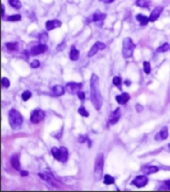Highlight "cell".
Wrapping results in <instances>:
<instances>
[{
  "mask_svg": "<svg viewBox=\"0 0 170 192\" xmlns=\"http://www.w3.org/2000/svg\"><path fill=\"white\" fill-rule=\"evenodd\" d=\"M101 2H103V3H106V4H109V3H113L114 0H99Z\"/></svg>",
  "mask_w": 170,
  "mask_h": 192,
  "instance_id": "ab89813d",
  "label": "cell"
},
{
  "mask_svg": "<svg viewBox=\"0 0 170 192\" xmlns=\"http://www.w3.org/2000/svg\"><path fill=\"white\" fill-rule=\"evenodd\" d=\"M113 84L116 86V87L121 89V86H122V80L119 77H114L113 80Z\"/></svg>",
  "mask_w": 170,
  "mask_h": 192,
  "instance_id": "4dcf8cb0",
  "label": "cell"
},
{
  "mask_svg": "<svg viewBox=\"0 0 170 192\" xmlns=\"http://www.w3.org/2000/svg\"><path fill=\"white\" fill-rule=\"evenodd\" d=\"M40 61H38V60H34V61H32L31 63V67L34 68V69H36V68H39L40 67Z\"/></svg>",
  "mask_w": 170,
  "mask_h": 192,
  "instance_id": "d590c367",
  "label": "cell"
},
{
  "mask_svg": "<svg viewBox=\"0 0 170 192\" xmlns=\"http://www.w3.org/2000/svg\"><path fill=\"white\" fill-rule=\"evenodd\" d=\"M136 4L139 7L142 8H148L149 7V1L148 0H136Z\"/></svg>",
  "mask_w": 170,
  "mask_h": 192,
  "instance_id": "d4e9b609",
  "label": "cell"
},
{
  "mask_svg": "<svg viewBox=\"0 0 170 192\" xmlns=\"http://www.w3.org/2000/svg\"><path fill=\"white\" fill-rule=\"evenodd\" d=\"M163 11V7L162 6H157L156 8H154L151 13L150 16H149V22H154L158 19V17L160 16L161 12Z\"/></svg>",
  "mask_w": 170,
  "mask_h": 192,
  "instance_id": "30bf717a",
  "label": "cell"
},
{
  "mask_svg": "<svg viewBox=\"0 0 170 192\" xmlns=\"http://www.w3.org/2000/svg\"><path fill=\"white\" fill-rule=\"evenodd\" d=\"M9 1V4L11 5V6L15 9H20L22 6L21 2H20V0H8Z\"/></svg>",
  "mask_w": 170,
  "mask_h": 192,
  "instance_id": "4316f807",
  "label": "cell"
},
{
  "mask_svg": "<svg viewBox=\"0 0 170 192\" xmlns=\"http://www.w3.org/2000/svg\"><path fill=\"white\" fill-rule=\"evenodd\" d=\"M10 163H11L12 167L16 170L20 169V161H19V155L18 154H13L10 159Z\"/></svg>",
  "mask_w": 170,
  "mask_h": 192,
  "instance_id": "e0dca14e",
  "label": "cell"
},
{
  "mask_svg": "<svg viewBox=\"0 0 170 192\" xmlns=\"http://www.w3.org/2000/svg\"><path fill=\"white\" fill-rule=\"evenodd\" d=\"M99 77L96 74H93L91 77V101L94 109L99 110L103 107V97L99 90Z\"/></svg>",
  "mask_w": 170,
  "mask_h": 192,
  "instance_id": "6da1fadb",
  "label": "cell"
},
{
  "mask_svg": "<svg viewBox=\"0 0 170 192\" xmlns=\"http://www.w3.org/2000/svg\"><path fill=\"white\" fill-rule=\"evenodd\" d=\"M79 56H80V52L79 50L76 49V47L73 46L71 51H70V59L72 60V61H77L79 59Z\"/></svg>",
  "mask_w": 170,
  "mask_h": 192,
  "instance_id": "44dd1931",
  "label": "cell"
},
{
  "mask_svg": "<svg viewBox=\"0 0 170 192\" xmlns=\"http://www.w3.org/2000/svg\"><path fill=\"white\" fill-rule=\"evenodd\" d=\"M44 118H45V113L43 110L36 109L31 113V115H30V122L33 124H38L41 122V120H43Z\"/></svg>",
  "mask_w": 170,
  "mask_h": 192,
  "instance_id": "8992f818",
  "label": "cell"
},
{
  "mask_svg": "<svg viewBox=\"0 0 170 192\" xmlns=\"http://www.w3.org/2000/svg\"><path fill=\"white\" fill-rule=\"evenodd\" d=\"M106 17H107V14H102V13H99L98 11V12L93 14L92 20H93L94 22H103V20L106 19Z\"/></svg>",
  "mask_w": 170,
  "mask_h": 192,
  "instance_id": "d6986e66",
  "label": "cell"
},
{
  "mask_svg": "<svg viewBox=\"0 0 170 192\" xmlns=\"http://www.w3.org/2000/svg\"><path fill=\"white\" fill-rule=\"evenodd\" d=\"M31 97H32V94L30 91H25V92L22 94V100L23 101H28Z\"/></svg>",
  "mask_w": 170,
  "mask_h": 192,
  "instance_id": "1f68e13d",
  "label": "cell"
},
{
  "mask_svg": "<svg viewBox=\"0 0 170 192\" xmlns=\"http://www.w3.org/2000/svg\"><path fill=\"white\" fill-rule=\"evenodd\" d=\"M116 101L119 105H124L129 101V95L127 93H122V95H118L116 97Z\"/></svg>",
  "mask_w": 170,
  "mask_h": 192,
  "instance_id": "2e32d148",
  "label": "cell"
},
{
  "mask_svg": "<svg viewBox=\"0 0 170 192\" xmlns=\"http://www.w3.org/2000/svg\"><path fill=\"white\" fill-rule=\"evenodd\" d=\"M99 50V46L97 45V43L94 44V45H93V47L91 48L90 52L88 53V57H93V56H94V55L98 53Z\"/></svg>",
  "mask_w": 170,
  "mask_h": 192,
  "instance_id": "cb8c5ba5",
  "label": "cell"
},
{
  "mask_svg": "<svg viewBox=\"0 0 170 192\" xmlns=\"http://www.w3.org/2000/svg\"><path fill=\"white\" fill-rule=\"evenodd\" d=\"M47 46L45 44H39L37 46H34L31 50H30V54L33 56H37V55L43 54L44 52H46Z\"/></svg>",
  "mask_w": 170,
  "mask_h": 192,
  "instance_id": "9c48e42d",
  "label": "cell"
},
{
  "mask_svg": "<svg viewBox=\"0 0 170 192\" xmlns=\"http://www.w3.org/2000/svg\"><path fill=\"white\" fill-rule=\"evenodd\" d=\"M39 39H40V41H41V44H45L48 41V35L46 33H41L39 36Z\"/></svg>",
  "mask_w": 170,
  "mask_h": 192,
  "instance_id": "d6a6232c",
  "label": "cell"
},
{
  "mask_svg": "<svg viewBox=\"0 0 170 192\" xmlns=\"http://www.w3.org/2000/svg\"><path fill=\"white\" fill-rule=\"evenodd\" d=\"M164 184L166 185V187H167V188L170 189V179H169V180H166L165 182H164Z\"/></svg>",
  "mask_w": 170,
  "mask_h": 192,
  "instance_id": "b9f144b4",
  "label": "cell"
},
{
  "mask_svg": "<svg viewBox=\"0 0 170 192\" xmlns=\"http://www.w3.org/2000/svg\"><path fill=\"white\" fill-rule=\"evenodd\" d=\"M63 46H65V43L63 42V43H61V45H59V46H58V48H57V50H58V51H61V50H62V47Z\"/></svg>",
  "mask_w": 170,
  "mask_h": 192,
  "instance_id": "7bdbcfd3",
  "label": "cell"
},
{
  "mask_svg": "<svg viewBox=\"0 0 170 192\" xmlns=\"http://www.w3.org/2000/svg\"><path fill=\"white\" fill-rule=\"evenodd\" d=\"M77 95H78V98H79L80 100H82V101H84L85 98H86V95H85V93H83L82 91H80V92H79Z\"/></svg>",
  "mask_w": 170,
  "mask_h": 192,
  "instance_id": "8d00e7d4",
  "label": "cell"
},
{
  "mask_svg": "<svg viewBox=\"0 0 170 192\" xmlns=\"http://www.w3.org/2000/svg\"><path fill=\"white\" fill-rule=\"evenodd\" d=\"M20 174H21V176H23V177H26V176H28V171L26 170H22L21 172H20Z\"/></svg>",
  "mask_w": 170,
  "mask_h": 192,
  "instance_id": "f35d334b",
  "label": "cell"
},
{
  "mask_svg": "<svg viewBox=\"0 0 170 192\" xmlns=\"http://www.w3.org/2000/svg\"><path fill=\"white\" fill-rule=\"evenodd\" d=\"M97 45L99 46V50H103V49H106V45H104L103 43H102V42H97Z\"/></svg>",
  "mask_w": 170,
  "mask_h": 192,
  "instance_id": "74e56055",
  "label": "cell"
},
{
  "mask_svg": "<svg viewBox=\"0 0 170 192\" xmlns=\"http://www.w3.org/2000/svg\"><path fill=\"white\" fill-rule=\"evenodd\" d=\"M38 175H39L43 180L47 181L49 184H51V185H53V186H57L56 181H55L53 175H52L51 173H49V172H46V173H39Z\"/></svg>",
  "mask_w": 170,
  "mask_h": 192,
  "instance_id": "7c38bea8",
  "label": "cell"
},
{
  "mask_svg": "<svg viewBox=\"0 0 170 192\" xmlns=\"http://www.w3.org/2000/svg\"><path fill=\"white\" fill-rule=\"evenodd\" d=\"M65 89H64V87H62V86L57 85V86H54L52 91H53V94H54L55 97H61V96H63L65 94Z\"/></svg>",
  "mask_w": 170,
  "mask_h": 192,
  "instance_id": "ac0fdd59",
  "label": "cell"
},
{
  "mask_svg": "<svg viewBox=\"0 0 170 192\" xmlns=\"http://www.w3.org/2000/svg\"><path fill=\"white\" fill-rule=\"evenodd\" d=\"M136 110H137V113H140L141 110H142V107L140 105H136Z\"/></svg>",
  "mask_w": 170,
  "mask_h": 192,
  "instance_id": "60d3db41",
  "label": "cell"
},
{
  "mask_svg": "<svg viewBox=\"0 0 170 192\" xmlns=\"http://www.w3.org/2000/svg\"><path fill=\"white\" fill-rule=\"evenodd\" d=\"M1 8H2V17H4V15H5V6L2 4L1 5Z\"/></svg>",
  "mask_w": 170,
  "mask_h": 192,
  "instance_id": "ee69618b",
  "label": "cell"
},
{
  "mask_svg": "<svg viewBox=\"0 0 170 192\" xmlns=\"http://www.w3.org/2000/svg\"><path fill=\"white\" fill-rule=\"evenodd\" d=\"M119 118H121V110L119 109H117L114 112L112 113L111 117H109V124H116L118 120H119Z\"/></svg>",
  "mask_w": 170,
  "mask_h": 192,
  "instance_id": "4fadbf2b",
  "label": "cell"
},
{
  "mask_svg": "<svg viewBox=\"0 0 170 192\" xmlns=\"http://www.w3.org/2000/svg\"><path fill=\"white\" fill-rule=\"evenodd\" d=\"M82 88L81 83H75V82H70L67 83L66 85V90L67 92L70 94H78Z\"/></svg>",
  "mask_w": 170,
  "mask_h": 192,
  "instance_id": "ba28073f",
  "label": "cell"
},
{
  "mask_svg": "<svg viewBox=\"0 0 170 192\" xmlns=\"http://www.w3.org/2000/svg\"><path fill=\"white\" fill-rule=\"evenodd\" d=\"M103 182L106 185H111L114 183V178L113 177L112 175L109 174H106L103 176Z\"/></svg>",
  "mask_w": 170,
  "mask_h": 192,
  "instance_id": "603a6c76",
  "label": "cell"
},
{
  "mask_svg": "<svg viewBox=\"0 0 170 192\" xmlns=\"http://www.w3.org/2000/svg\"><path fill=\"white\" fill-rule=\"evenodd\" d=\"M1 84H2V87H3V88H8L9 86H10V81H9V79H7V78H2Z\"/></svg>",
  "mask_w": 170,
  "mask_h": 192,
  "instance_id": "836d02e7",
  "label": "cell"
},
{
  "mask_svg": "<svg viewBox=\"0 0 170 192\" xmlns=\"http://www.w3.org/2000/svg\"><path fill=\"white\" fill-rule=\"evenodd\" d=\"M9 124L13 129H19L23 124V117L17 110L11 109L8 113Z\"/></svg>",
  "mask_w": 170,
  "mask_h": 192,
  "instance_id": "7a4b0ae2",
  "label": "cell"
},
{
  "mask_svg": "<svg viewBox=\"0 0 170 192\" xmlns=\"http://www.w3.org/2000/svg\"><path fill=\"white\" fill-rule=\"evenodd\" d=\"M78 113L81 115H83V117H85V118H88L89 115H90V114L88 113V110L85 109L84 107H81V108H79V110H78Z\"/></svg>",
  "mask_w": 170,
  "mask_h": 192,
  "instance_id": "f546056e",
  "label": "cell"
},
{
  "mask_svg": "<svg viewBox=\"0 0 170 192\" xmlns=\"http://www.w3.org/2000/svg\"><path fill=\"white\" fill-rule=\"evenodd\" d=\"M46 29L48 31H51V30L55 29V28H59L62 26V22L60 21L58 19H55V20H49V21L46 22Z\"/></svg>",
  "mask_w": 170,
  "mask_h": 192,
  "instance_id": "8fae6325",
  "label": "cell"
},
{
  "mask_svg": "<svg viewBox=\"0 0 170 192\" xmlns=\"http://www.w3.org/2000/svg\"><path fill=\"white\" fill-rule=\"evenodd\" d=\"M168 135H169L168 128L164 127V128H162V129L155 135V140H157V141H158V140H164V139H166V138H168Z\"/></svg>",
  "mask_w": 170,
  "mask_h": 192,
  "instance_id": "5bb4252c",
  "label": "cell"
},
{
  "mask_svg": "<svg viewBox=\"0 0 170 192\" xmlns=\"http://www.w3.org/2000/svg\"><path fill=\"white\" fill-rule=\"evenodd\" d=\"M126 86H129V85H131V81H129V80H126Z\"/></svg>",
  "mask_w": 170,
  "mask_h": 192,
  "instance_id": "f6af8a7d",
  "label": "cell"
},
{
  "mask_svg": "<svg viewBox=\"0 0 170 192\" xmlns=\"http://www.w3.org/2000/svg\"><path fill=\"white\" fill-rule=\"evenodd\" d=\"M143 70H144V73L145 74H150V71H151V65L149 62L145 61L143 62Z\"/></svg>",
  "mask_w": 170,
  "mask_h": 192,
  "instance_id": "f1b7e54d",
  "label": "cell"
},
{
  "mask_svg": "<svg viewBox=\"0 0 170 192\" xmlns=\"http://www.w3.org/2000/svg\"><path fill=\"white\" fill-rule=\"evenodd\" d=\"M51 153L55 159L59 160L60 162H62V163L66 162V161L68 160V157H69V151L66 148H64V146H62V148H52Z\"/></svg>",
  "mask_w": 170,
  "mask_h": 192,
  "instance_id": "277c9868",
  "label": "cell"
},
{
  "mask_svg": "<svg viewBox=\"0 0 170 192\" xmlns=\"http://www.w3.org/2000/svg\"><path fill=\"white\" fill-rule=\"evenodd\" d=\"M103 165H104V156L103 153H99L97 155L96 161H94V179L97 181L101 180V178L103 177Z\"/></svg>",
  "mask_w": 170,
  "mask_h": 192,
  "instance_id": "3957f363",
  "label": "cell"
},
{
  "mask_svg": "<svg viewBox=\"0 0 170 192\" xmlns=\"http://www.w3.org/2000/svg\"><path fill=\"white\" fill-rule=\"evenodd\" d=\"M134 49H136V44L131 38H124L122 42V55L124 58H131Z\"/></svg>",
  "mask_w": 170,
  "mask_h": 192,
  "instance_id": "5b68a950",
  "label": "cell"
},
{
  "mask_svg": "<svg viewBox=\"0 0 170 192\" xmlns=\"http://www.w3.org/2000/svg\"><path fill=\"white\" fill-rule=\"evenodd\" d=\"M136 18L141 26H145V25L149 22V17H146L145 15H143V14H137Z\"/></svg>",
  "mask_w": 170,
  "mask_h": 192,
  "instance_id": "ffe728a7",
  "label": "cell"
},
{
  "mask_svg": "<svg viewBox=\"0 0 170 192\" xmlns=\"http://www.w3.org/2000/svg\"><path fill=\"white\" fill-rule=\"evenodd\" d=\"M148 182V178L146 176L144 175H137L136 178H134L132 181H131V184L136 186L138 188H141L143 186H145Z\"/></svg>",
  "mask_w": 170,
  "mask_h": 192,
  "instance_id": "52a82bcc",
  "label": "cell"
},
{
  "mask_svg": "<svg viewBox=\"0 0 170 192\" xmlns=\"http://www.w3.org/2000/svg\"><path fill=\"white\" fill-rule=\"evenodd\" d=\"M5 46L10 51H17L18 50V43L17 42H9L5 44Z\"/></svg>",
  "mask_w": 170,
  "mask_h": 192,
  "instance_id": "7402d4cb",
  "label": "cell"
},
{
  "mask_svg": "<svg viewBox=\"0 0 170 192\" xmlns=\"http://www.w3.org/2000/svg\"><path fill=\"white\" fill-rule=\"evenodd\" d=\"M159 168L157 166H153V165H145L141 168V171L144 174H153L158 172Z\"/></svg>",
  "mask_w": 170,
  "mask_h": 192,
  "instance_id": "9a60e30c",
  "label": "cell"
},
{
  "mask_svg": "<svg viewBox=\"0 0 170 192\" xmlns=\"http://www.w3.org/2000/svg\"><path fill=\"white\" fill-rule=\"evenodd\" d=\"M20 20H21V15L20 14H14V15H11V16L7 17V21H10V22L20 21Z\"/></svg>",
  "mask_w": 170,
  "mask_h": 192,
  "instance_id": "83f0119b",
  "label": "cell"
},
{
  "mask_svg": "<svg viewBox=\"0 0 170 192\" xmlns=\"http://www.w3.org/2000/svg\"><path fill=\"white\" fill-rule=\"evenodd\" d=\"M89 138L87 135H80L79 136V143H84L85 141H89Z\"/></svg>",
  "mask_w": 170,
  "mask_h": 192,
  "instance_id": "e575fe53",
  "label": "cell"
},
{
  "mask_svg": "<svg viewBox=\"0 0 170 192\" xmlns=\"http://www.w3.org/2000/svg\"><path fill=\"white\" fill-rule=\"evenodd\" d=\"M168 50H170V45L168 43H164L163 45H161L160 47H158L156 51L158 53H164V52H167Z\"/></svg>",
  "mask_w": 170,
  "mask_h": 192,
  "instance_id": "484cf974",
  "label": "cell"
}]
</instances>
